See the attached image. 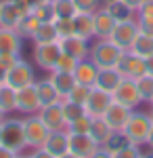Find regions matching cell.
Returning a JSON list of instances; mask_svg holds the SVG:
<instances>
[{
    "instance_id": "cell-1",
    "label": "cell",
    "mask_w": 153,
    "mask_h": 158,
    "mask_svg": "<svg viewBox=\"0 0 153 158\" xmlns=\"http://www.w3.org/2000/svg\"><path fill=\"white\" fill-rule=\"evenodd\" d=\"M151 116L145 114V112H134L130 114L128 122L124 124V129L120 133L124 135V139L128 143H134V146H147V139H149V133H151Z\"/></svg>"
},
{
    "instance_id": "cell-2",
    "label": "cell",
    "mask_w": 153,
    "mask_h": 158,
    "mask_svg": "<svg viewBox=\"0 0 153 158\" xmlns=\"http://www.w3.org/2000/svg\"><path fill=\"white\" fill-rule=\"evenodd\" d=\"M122 53L124 51L120 49L116 42H111L109 38H99L90 47L88 59L92 61L99 70H103V68H116L120 57H122Z\"/></svg>"
},
{
    "instance_id": "cell-3",
    "label": "cell",
    "mask_w": 153,
    "mask_h": 158,
    "mask_svg": "<svg viewBox=\"0 0 153 158\" xmlns=\"http://www.w3.org/2000/svg\"><path fill=\"white\" fill-rule=\"evenodd\" d=\"M0 143H4L6 148H11L17 154H21V150H25L23 120H19V118H4L2 124H0Z\"/></svg>"
},
{
    "instance_id": "cell-4",
    "label": "cell",
    "mask_w": 153,
    "mask_h": 158,
    "mask_svg": "<svg viewBox=\"0 0 153 158\" xmlns=\"http://www.w3.org/2000/svg\"><path fill=\"white\" fill-rule=\"evenodd\" d=\"M23 133H25V148L29 150H38L44 146L48 137V127L40 120L38 114H29L27 118H23Z\"/></svg>"
},
{
    "instance_id": "cell-5",
    "label": "cell",
    "mask_w": 153,
    "mask_h": 158,
    "mask_svg": "<svg viewBox=\"0 0 153 158\" xmlns=\"http://www.w3.org/2000/svg\"><path fill=\"white\" fill-rule=\"evenodd\" d=\"M141 27H139V21L132 17V19H124V21H118L116 23V30L111 32L109 40L116 42L122 51H130V47L134 44V40L139 36Z\"/></svg>"
},
{
    "instance_id": "cell-6",
    "label": "cell",
    "mask_w": 153,
    "mask_h": 158,
    "mask_svg": "<svg viewBox=\"0 0 153 158\" xmlns=\"http://www.w3.org/2000/svg\"><path fill=\"white\" fill-rule=\"evenodd\" d=\"M6 85H11L13 89H23L27 85H34L36 82V72H34V65L27 63L25 59H19L13 63V68L6 72Z\"/></svg>"
},
{
    "instance_id": "cell-7",
    "label": "cell",
    "mask_w": 153,
    "mask_h": 158,
    "mask_svg": "<svg viewBox=\"0 0 153 158\" xmlns=\"http://www.w3.org/2000/svg\"><path fill=\"white\" fill-rule=\"evenodd\" d=\"M61 44L59 40L57 42H44V44H36L34 49V61L38 68L46 70V72H53L55 65H57V59L61 57Z\"/></svg>"
},
{
    "instance_id": "cell-8",
    "label": "cell",
    "mask_w": 153,
    "mask_h": 158,
    "mask_svg": "<svg viewBox=\"0 0 153 158\" xmlns=\"http://www.w3.org/2000/svg\"><path fill=\"white\" fill-rule=\"evenodd\" d=\"M116 68L120 70V74L124 78L136 80L139 76H143V74L147 72V61L143 59V57H139V55H134L132 51H124Z\"/></svg>"
},
{
    "instance_id": "cell-9",
    "label": "cell",
    "mask_w": 153,
    "mask_h": 158,
    "mask_svg": "<svg viewBox=\"0 0 153 158\" xmlns=\"http://www.w3.org/2000/svg\"><path fill=\"white\" fill-rule=\"evenodd\" d=\"M111 95H113V101L124 103V106H128V108H132V110L143 101L141 93H139V89H136V82H134L132 78H124Z\"/></svg>"
},
{
    "instance_id": "cell-10",
    "label": "cell",
    "mask_w": 153,
    "mask_h": 158,
    "mask_svg": "<svg viewBox=\"0 0 153 158\" xmlns=\"http://www.w3.org/2000/svg\"><path fill=\"white\" fill-rule=\"evenodd\" d=\"M42 108L40 97H38V89L34 85H27L23 89H17V112L23 114H38Z\"/></svg>"
},
{
    "instance_id": "cell-11",
    "label": "cell",
    "mask_w": 153,
    "mask_h": 158,
    "mask_svg": "<svg viewBox=\"0 0 153 158\" xmlns=\"http://www.w3.org/2000/svg\"><path fill=\"white\" fill-rule=\"evenodd\" d=\"M38 116H40V120L48 127V131H59V129H65V127H67L65 116H63V106H61V101L42 106L40 112H38Z\"/></svg>"
},
{
    "instance_id": "cell-12",
    "label": "cell",
    "mask_w": 153,
    "mask_h": 158,
    "mask_svg": "<svg viewBox=\"0 0 153 158\" xmlns=\"http://www.w3.org/2000/svg\"><path fill=\"white\" fill-rule=\"evenodd\" d=\"M111 103H113V95H111V93L92 86V91H90V95H88V101H86V112H88V116H92V118L94 116H103Z\"/></svg>"
},
{
    "instance_id": "cell-13",
    "label": "cell",
    "mask_w": 153,
    "mask_h": 158,
    "mask_svg": "<svg viewBox=\"0 0 153 158\" xmlns=\"http://www.w3.org/2000/svg\"><path fill=\"white\" fill-rule=\"evenodd\" d=\"M99 150V143L92 139L90 133H69V152L78 154L80 158H90Z\"/></svg>"
},
{
    "instance_id": "cell-14",
    "label": "cell",
    "mask_w": 153,
    "mask_h": 158,
    "mask_svg": "<svg viewBox=\"0 0 153 158\" xmlns=\"http://www.w3.org/2000/svg\"><path fill=\"white\" fill-rule=\"evenodd\" d=\"M61 44V51L63 53H67L71 57H76V59H86L88 57V53H90V47H88V40L82 36H78V34H71V36H65L59 40Z\"/></svg>"
},
{
    "instance_id": "cell-15",
    "label": "cell",
    "mask_w": 153,
    "mask_h": 158,
    "mask_svg": "<svg viewBox=\"0 0 153 158\" xmlns=\"http://www.w3.org/2000/svg\"><path fill=\"white\" fill-rule=\"evenodd\" d=\"M130 114H132V108L124 106V103H118V101H113V103L107 108V112L103 114V118L107 120V124H109L113 131H122L124 124L128 122Z\"/></svg>"
},
{
    "instance_id": "cell-16",
    "label": "cell",
    "mask_w": 153,
    "mask_h": 158,
    "mask_svg": "<svg viewBox=\"0 0 153 158\" xmlns=\"http://www.w3.org/2000/svg\"><path fill=\"white\" fill-rule=\"evenodd\" d=\"M42 148H44L46 152H50V154H53L55 158H59L61 154L69 152V133H67V129L50 131Z\"/></svg>"
},
{
    "instance_id": "cell-17",
    "label": "cell",
    "mask_w": 153,
    "mask_h": 158,
    "mask_svg": "<svg viewBox=\"0 0 153 158\" xmlns=\"http://www.w3.org/2000/svg\"><path fill=\"white\" fill-rule=\"evenodd\" d=\"M0 55L21 57V36L17 34V30L0 27Z\"/></svg>"
},
{
    "instance_id": "cell-18",
    "label": "cell",
    "mask_w": 153,
    "mask_h": 158,
    "mask_svg": "<svg viewBox=\"0 0 153 158\" xmlns=\"http://www.w3.org/2000/svg\"><path fill=\"white\" fill-rule=\"evenodd\" d=\"M118 19L107 11L105 6H101L99 11L94 13V36L96 38H109L111 32L116 30Z\"/></svg>"
},
{
    "instance_id": "cell-19",
    "label": "cell",
    "mask_w": 153,
    "mask_h": 158,
    "mask_svg": "<svg viewBox=\"0 0 153 158\" xmlns=\"http://www.w3.org/2000/svg\"><path fill=\"white\" fill-rule=\"evenodd\" d=\"M96 76H99V68H96V65H94V63L88 59V57L78 61V65H76V70H73V78H76V82H80V85H88V86H94V82H96Z\"/></svg>"
},
{
    "instance_id": "cell-20",
    "label": "cell",
    "mask_w": 153,
    "mask_h": 158,
    "mask_svg": "<svg viewBox=\"0 0 153 158\" xmlns=\"http://www.w3.org/2000/svg\"><path fill=\"white\" fill-rule=\"evenodd\" d=\"M122 80H124V76L120 74L118 68H103V70H99V76H96L94 86L96 89H103L107 93H113Z\"/></svg>"
},
{
    "instance_id": "cell-21",
    "label": "cell",
    "mask_w": 153,
    "mask_h": 158,
    "mask_svg": "<svg viewBox=\"0 0 153 158\" xmlns=\"http://www.w3.org/2000/svg\"><path fill=\"white\" fill-rule=\"evenodd\" d=\"M88 133L92 135V139L99 143V146H107L116 131L107 124V120L103 118V116H94L92 122H90V131H88Z\"/></svg>"
},
{
    "instance_id": "cell-22",
    "label": "cell",
    "mask_w": 153,
    "mask_h": 158,
    "mask_svg": "<svg viewBox=\"0 0 153 158\" xmlns=\"http://www.w3.org/2000/svg\"><path fill=\"white\" fill-rule=\"evenodd\" d=\"M50 82L55 85L57 93L61 95V99L69 97V93L73 91V86L78 85L71 72H57V70H53V72H50Z\"/></svg>"
},
{
    "instance_id": "cell-23",
    "label": "cell",
    "mask_w": 153,
    "mask_h": 158,
    "mask_svg": "<svg viewBox=\"0 0 153 158\" xmlns=\"http://www.w3.org/2000/svg\"><path fill=\"white\" fill-rule=\"evenodd\" d=\"M73 34L90 40L94 38V15L90 13H76L73 15Z\"/></svg>"
},
{
    "instance_id": "cell-24",
    "label": "cell",
    "mask_w": 153,
    "mask_h": 158,
    "mask_svg": "<svg viewBox=\"0 0 153 158\" xmlns=\"http://www.w3.org/2000/svg\"><path fill=\"white\" fill-rule=\"evenodd\" d=\"M21 21V13L11 0H0V27H11L15 30Z\"/></svg>"
},
{
    "instance_id": "cell-25",
    "label": "cell",
    "mask_w": 153,
    "mask_h": 158,
    "mask_svg": "<svg viewBox=\"0 0 153 158\" xmlns=\"http://www.w3.org/2000/svg\"><path fill=\"white\" fill-rule=\"evenodd\" d=\"M34 44H44V42H57L59 40V34H57V27H55V21H42L38 25V30L34 32Z\"/></svg>"
},
{
    "instance_id": "cell-26",
    "label": "cell",
    "mask_w": 153,
    "mask_h": 158,
    "mask_svg": "<svg viewBox=\"0 0 153 158\" xmlns=\"http://www.w3.org/2000/svg\"><path fill=\"white\" fill-rule=\"evenodd\" d=\"M36 89H38V97H40V103H42V106L61 101V95L57 93V89H55V85L50 82V78L38 80V82H36Z\"/></svg>"
},
{
    "instance_id": "cell-27",
    "label": "cell",
    "mask_w": 153,
    "mask_h": 158,
    "mask_svg": "<svg viewBox=\"0 0 153 158\" xmlns=\"http://www.w3.org/2000/svg\"><path fill=\"white\" fill-rule=\"evenodd\" d=\"M0 108L9 116L11 112H17V89H13L11 85H0Z\"/></svg>"
},
{
    "instance_id": "cell-28",
    "label": "cell",
    "mask_w": 153,
    "mask_h": 158,
    "mask_svg": "<svg viewBox=\"0 0 153 158\" xmlns=\"http://www.w3.org/2000/svg\"><path fill=\"white\" fill-rule=\"evenodd\" d=\"M130 51H132L134 55L143 57V59L151 57V55H153V36L139 32V36H136V40H134V44L130 47Z\"/></svg>"
},
{
    "instance_id": "cell-29",
    "label": "cell",
    "mask_w": 153,
    "mask_h": 158,
    "mask_svg": "<svg viewBox=\"0 0 153 158\" xmlns=\"http://www.w3.org/2000/svg\"><path fill=\"white\" fill-rule=\"evenodd\" d=\"M61 106H63V116H65V122H67V124L88 114V112H86V106L76 103V101H71V99H61Z\"/></svg>"
},
{
    "instance_id": "cell-30",
    "label": "cell",
    "mask_w": 153,
    "mask_h": 158,
    "mask_svg": "<svg viewBox=\"0 0 153 158\" xmlns=\"http://www.w3.org/2000/svg\"><path fill=\"white\" fill-rule=\"evenodd\" d=\"M103 6H105V9L111 13V15H113V17L118 19V21H124V19H132V17H134V11L130 9L128 4H124L122 0H109V2H105Z\"/></svg>"
},
{
    "instance_id": "cell-31",
    "label": "cell",
    "mask_w": 153,
    "mask_h": 158,
    "mask_svg": "<svg viewBox=\"0 0 153 158\" xmlns=\"http://www.w3.org/2000/svg\"><path fill=\"white\" fill-rule=\"evenodd\" d=\"M40 23H42V21H40L38 17H34V15L29 13V15L21 17V21H19V25H17L15 30H17V34H19L21 38H32V36H34V32L38 30V25H40Z\"/></svg>"
},
{
    "instance_id": "cell-32",
    "label": "cell",
    "mask_w": 153,
    "mask_h": 158,
    "mask_svg": "<svg viewBox=\"0 0 153 158\" xmlns=\"http://www.w3.org/2000/svg\"><path fill=\"white\" fill-rule=\"evenodd\" d=\"M53 9H55V19H71L78 13L73 0H53Z\"/></svg>"
},
{
    "instance_id": "cell-33",
    "label": "cell",
    "mask_w": 153,
    "mask_h": 158,
    "mask_svg": "<svg viewBox=\"0 0 153 158\" xmlns=\"http://www.w3.org/2000/svg\"><path fill=\"white\" fill-rule=\"evenodd\" d=\"M134 82H136V89H139V93H141L143 101H149L151 95H153V74L145 72L143 76H139Z\"/></svg>"
},
{
    "instance_id": "cell-34",
    "label": "cell",
    "mask_w": 153,
    "mask_h": 158,
    "mask_svg": "<svg viewBox=\"0 0 153 158\" xmlns=\"http://www.w3.org/2000/svg\"><path fill=\"white\" fill-rule=\"evenodd\" d=\"M111 156L113 158H139L141 156V150L139 146H134V143H122L120 148H113L111 150Z\"/></svg>"
},
{
    "instance_id": "cell-35",
    "label": "cell",
    "mask_w": 153,
    "mask_h": 158,
    "mask_svg": "<svg viewBox=\"0 0 153 158\" xmlns=\"http://www.w3.org/2000/svg\"><path fill=\"white\" fill-rule=\"evenodd\" d=\"M90 91H92V86L88 85H78L73 86V91L69 93V97L65 99H71V101H76V103H82V106H86V101H88V95H90Z\"/></svg>"
},
{
    "instance_id": "cell-36",
    "label": "cell",
    "mask_w": 153,
    "mask_h": 158,
    "mask_svg": "<svg viewBox=\"0 0 153 158\" xmlns=\"http://www.w3.org/2000/svg\"><path fill=\"white\" fill-rule=\"evenodd\" d=\"M32 15L38 17L40 21H55V9H53V0H48L44 4L32 9Z\"/></svg>"
},
{
    "instance_id": "cell-37",
    "label": "cell",
    "mask_w": 153,
    "mask_h": 158,
    "mask_svg": "<svg viewBox=\"0 0 153 158\" xmlns=\"http://www.w3.org/2000/svg\"><path fill=\"white\" fill-rule=\"evenodd\" d=\"M90 122H92V116H82V118H78V120L69 122L65 129H67V133H88L90 131Z\"/></svg>"
},
{
    "instance_id": "cell-38",
    "label": "cell",
    "mask_w": 153,
    "mask_h": 158,
    "mask_svg": "<svg viewBox=\"0 0 153 158\" xmlns=\"http://www.w3.org/2000/svg\"><path fill=\"white\" fill-rule=\"evenodd\" d=\"M73 4H76V11L78 13H90V15H94L103 6V0H73Z\"/></svg>"
},
{
    "instance_id": "cell-39",
    "label": "cell",
    "mask_w": 153,
    "mask_h": 158,
    "mask_svg": "<svg viewBox=\"0 0 153 158\" xmlns=\"http://www.w3.org/2000/svg\"><path fill=\"white\" fill-rule=\"evenodd\" d=\"M76 65H78V59H76V57H71V55H67V53H61V57L57 59L55 70H57V72H71L73 74Z\"/></svg>"
},
{
    "instance_id": "cell-40",
    "label": "cell",
    "mask_w": 153,
    "mask_h": 158,
    "mask_svg": "<svg viewBox=\"0 0 153 158\" xmlns=\"http://www.w3.org/2000/svg\"><path fill=\"white\" fill-rule=\"evenodd\" d=\"M55 27H57L59 40L65 36H71L73 34V17L71 19H55Z\"/></svg>"
},
{
    "instance_id": "cell-41",
    "label": "cell",
    "mask_w": 153,
    "mask_h": 158,
    "mask_svg": "<svg viewBox=\"0 0 153 158\" xmlns=\"http://www.w3.org/2000/svg\"><path fill=\"white\" fill-rule=\"evenodd\" d=\"M25 158H55V156H53L50 152H46L44 148H38V150H34L32 154H27Z\"/></svg>"
},
{
    "instance_id": "cell-42",
    "label": "cell",
    "mask_w": 153,
    "mask_h": 158,
    "mask_svg": "<svg viewBox=\"0 0 153 158\" xmlns=\"http://www.w3.org/2000/svg\"><path fill=\"white\" fill-rule=\"evenodd\" d=\"M90 158H113V156H111V150H109V148L99 146V150H96V152H94Z\"/></svg>"
},
{
    "instance_id": "cell-43",
    "label": "cell",
    "mask_w": 153,
    "mask_h": 158,
    "mask_svg": "<svg viewBox=\"0 0 153 158\" xmlns=\"http://www.w3.org/2000/svg\"><path fill=\"white\" fill-rule=\"evenodd\" d=\"M17 156V152L11 150V148H6L4 143H0V158H15Z\"/></svg>"
},
{
    "instance_id": "cell-44",
    "label": "cell",
    "mask_w": 153,
    "mask_h": 158,
    "mask_svg": "<svg viewBox=\"0 0 153 158\" xmlns=\"http://www.w3.org/2000/svg\"><path fill=\"white\" fill-rule=\"evenodd\" d=\"M122 2H124V4H128V6H130L134 13L139 11V6L143 4V0H122Z\"/></svg>"
},
{
    "instance_id": "cell-45",
    "label": "cell",
    "mask_w": 153,
    "mask_h": 158,
    "mask_svg": "<svg viewBox=\"0 0 153 158\" xmlns=\"http://www.w3.org/2000/svg\"><path fill=\"white\" fill-rule=\"evenodd\" d=\"M44 2H48V0H27V4H29L32 9H36V6H40V4H44Z\"/></svg>"
},
{
    "instance_id": "cell-46",
    "label": "cell",
    "mask_w": 153,
    "mask_h": 158,
    "mask_svg": "<svg viewBox=\"0 0 153 158\" xmlns=\"http://www.w3.org/2000/svg\"><path fill=\"white\" fill-rule=\"evenodd\" d=\"M145 61H147V72L153 74V55H151V57H147Z\"/></svg>"
},
{
    "instance_id": "cell-47",
    "label": "cell",
    "mask_w": 153,
    "mask_h": 158,
    "mask_svg": "<svg viewBox=\"0 0 153 158\" xmlns=\"http://www.w3.org/2000/svg\"><path fill=\"white\" fill-rule=\"evenodd\" d=\"M59 158H80L78 154H73V152H65V154H61Z\"/></svg>"
},
{
    "instance_id": "cell-48",
    "label": "cell",
    "mask_w": 153,
    "mask_h": 158,
    "mask_svg": "<svg viewBox=\"0 0 153 158\" xmlns=\"http://www.w3.org/2000/svg\"><path fill=\"white\" fill-rule=\"evenodd\" d=\"M147 146L153 150V127H151V133H149V139H147Z\"/></svg>"
},
{
    "instance_id": "cell-49",
    "label": "cell",
    "mask_w": 153,
    "mask_h": 158,
    "mask_svg": "<svg viewBox=\"0 0 153 158\" xmlns=\"http://www.w3.org/2000/svg\"><path fill=\"white\" fill-rule=\"evenodd\" d=\"M4 118H6V114H4V112H2V108H0V124H2V120H4Z\"/></svg>"
},
{
    "instance_id": "cell-50",
    "label": "cell",
    "mask_w": 153,
    "mask_h": 158,
    "mask_svg": "<svg viewBox=\"0 0 153 158\" xmlns=\"http://www.w3.org/2000/svg\"><path fill=\"white\" fill-rule=\"evenodd\" d=\"M149 116H151V122H153V108H151V112H149Z\"/></svg>"
},
{
    "instance_id": "cell-51",
    "label": "cell",
    "mask_w": 153,
    "mask_h": 158,
    "mask_svg": "<svg viewBox=\"0 0 153 158\" xmlns=\"http://www.w3.org/2000/svg\"><path fill=\"white\" fill-rule=\"evenodd\" d=\"M149 103H151V108H153V95H151V99H149Z\"/></svg>"
},
{
    "instance_id": "cell-52",
    "label": "cell",
    "mask_w": 153,
    "mask_h": 158,
    "mask_svg": "<svg viewBox=\"0 0 153 158\" xmlns=\"http://www.w3.org/2000/svg\"><path fill=\"white\" fill-rule=\"evenodd\" d=\"M15 158H25V156H21V154H17V156H15Z\"/></svg>"
},
{
    "instance_id": "cell-53",
    "label": "cell",
    "mask_w": 153,
    "mask_h": 158,
    "mask_svg": "<svg viewBox=\"0 0 153 158\" xmlns=\"http://www.w3.org/2000/svg\"><path fill=\"white\" fill-rule=\"evenodd\" d=\"M139 158H151V156H143V154H141V156H139Z\"/></svg>"
},
{
    "instance_id": "cell-54",
    "label": "cell",
    "mask_w": 153,
    "mask_h": 158,
    "mask_svg": "<svg viewBox=\"0 0 153 158\" xmlns=\"http://www.w3.org/2000/svg\"><path fill=\"white\" fill-rule=\"evenodd\" d=\"M105 2H109V0H103V4H105Z\"/></svg>"
},
{
    "instance_id": "cell-55",
    "label": "cell",
    "mask_w": 153,
    "mask_h": 158,
    "mask_svg": "<svg viewBox=\"0 0 153 158\" xmlns=\"http://www.w3.org/2000/svg\"><path fill=\"white\" fill-rule=\"evenodd\" d=\"M151 158H153V156H151Z\"/></svg>"
}]
</instances>
